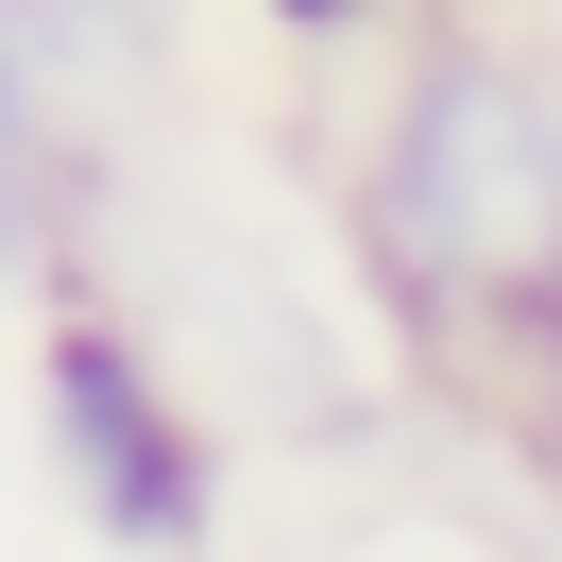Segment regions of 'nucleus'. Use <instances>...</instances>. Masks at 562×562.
<instances>
[{
	"label": "nucleus",
	"mask_w": 562,
	"mask_h": 562,
	"mask_svg": "<svg viewBox=\"0 0 562 562\" xmlns=\"http://www.w3.org/2000/svg\"><path fill=\"white\" fill-rule=\"evenodd\" d=\"M35 426H52V477H69V512L103 528V546L188 562L222 528V460H205V426H188V392L154 375V341H120L103 307H69L35 341Z\"/></svg>",
	"instance_id": "nucleus-2"
},
{
	"label": "nucleus",
	"mask_w": 562,
	"mask_h": 562,
	"mask_svg": "<svg viewBox=\"0 0 562 562\" xmlns=\"http://www.w3.org/2000/svg\"><path fill=\"white\" fill-rule=\"evenodd\" d=\"M35 137V35H18V0H0V154Z\"/></svg>",
	"instance_id": "nucleus-3"
},
{
	"label": "nucleus",
	"mask_w": 562,
	"mask_h": 562,
	"mask_svg": "<svg viewBox=\"0 0 562 562\" xmlns=\"http://www.w3.org/2000/svg\"><path fill=\"white\" fill-rule=\"evenodd\" d=\"M273 18H290V35H341V18H375V0H273Z\"/></svg>",
	"instance_id": "nucleus-4"
},
{
	"label": "nucleus",
	"mask_w": 562,
	"mask_h": 562,
	"mask_svg": "<svg viewBox=\"0 0 562 562\" xmlns=\"http://www.w3.org/2000/svg\"><path fill=\"white\" fill-rule=\"evenodd\" d=\"M375 256L443 324H546L562 307V103L512 52H426L375 137Z\"/></svg>",
	"instance_id": "nucleus-1"
}]
</instances>
